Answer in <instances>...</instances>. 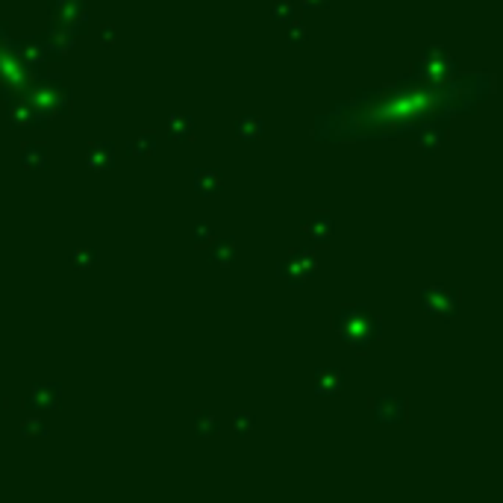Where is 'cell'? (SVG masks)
<instances>
[{
  "label": "cell",
  "mask_w": 503,
  "mask_h": 503,
  "mask_svg": "<svg viewBox=\"0 0 503 503\" xmlns=\"http://www.w3.org/2000/svg\"><path fill=\"white\" fill-rule=\"evenodd\" d=\"M477 77H468V86H474ZM457 77L444 86L424 88V86H397L389 91H371L359 94L353 103L335 106L330 115H324L315 133L321 138H347V136H400L410 127H418L424 121H436L439 115H447L457 109V101L468 106V112L480 103V94L457 91Z\"/></svg>",
  "instance_id": "1"
},
{
  "label": "cell",
  "mask_w": 503,
  "mask_h": 503,
  "mask_svg": "<svg viewBox=\"0 0 503 503\" xmlns=\"http://www.w3.org/2000/svg\"><path fill=\"white\" fill-rule=\"evenodd\" d=\"M335 330L342 332V339L353 347H368L371 342L380 339L382 324L377 315H371V309L365 306H345L339 318H335Z\"/></svg>",
  "instance_id": "2"
},
{
  "label": "cell",
  "mask_w": 503,
  "mask_h": 503,
  "mask_svg": "<svg viewBox=\"0 0 503 503\" xmlns=\"http://www.w3.org/2000/svg\"><path fill=\"white\" fill-rule=\"evenodd\" d=\"M68 91L59 88V83H44V86H36L30 94H27V106L33 109L36 115V127H44L47 118L56 115V112H65L68 109Z\"/></svg>",
  "instance_id": "3"
},
{
  "label": "cell",
  "mask_w": 503,
  "mask_h": 503,
  "mask_svg": "<svg viewBox=\"0 0 503 503\" xmlns=\"http://www.w3.org/2000/svg\"><path fill=\"white\" fill-rule=\"evenodd\" d=\"M415 74L421 80H430V83H436V86H444L450 83L453 77H457V62H453L442 47H436V51H427L418 62V71Z\"/></svg>",
  "instance_id": "4"
},
{
  "label": "cell",
  "mask_w": 503,
  "mask_h": 503,
  "mask_svg": "<svg viewBox=\"0 0 503 503\" xmlns=\"http://www.w3.org/2000/svg\"><path fill=\"white\" fill-rule=\"evenodd\" d=\"M424 306H427V313H433L439 318H450L459 306V295L453 289H427L424 292Z\"/></svg>",
  "instance_id": "5"
},
{
  "label": "cell",
  "mask_w": 503,
  "mask_h": 503,
  "mask_svg": "<svg viewBox=\"0 0 503 503\" xmlns=\"http://www.w3.org/2000/svg\"><path fill=\"white\" fill-rule=\"evenodd\" d=\"M403 397L397 395H380L374 400V418L377 421H386V424H397L403 421Z\"/></svg>",
  "instance_id": "6"
},
{
  "label": "cell",
  "mask_w": 503,
  "mask_h": 503,
  "mask_svg": "<svg viewBox=\"0 0 503 503\" xmlns=\"http://www.w3.org/2000/svg\"><path fill=\"white\" fill-rule=\"evenodd\" d=\"M313 271H315V259L309 253H295L289 262H283V277L295 285H300Z\"/></svg>",
  "instance_id": "7"
},
{
  "label": "cell",
  "mask_w": 503,
  "mask_h": 503,
  "mask_svg": "<svg viewBox=\"0 0 503 503\" xmlns=\"http://www.w3.org/2000/svg\"><path fill=\"white\" fill-rule=\"evenodd\" d=\"M112 162H115V148L109 145H103V141H94V145H88V151H86V165L91 168V171H103V168H112Z\"/></svg>",
  "instance_id": "8"
},
{
  "label": "cell",
  "mask_w": 503,
  "mask_h": 503,
  "mask_svg": "<svg viewBox=\"0 0 503 503\" xmlns=\"http://www.w3.org/2000/svg\"><path fill=\"white\" fill-rule=\"evenodd\" d=\"M56 403H59V386H36L27 395L30 410H54Z\"/></svg>",
  "instance_id": "9"
},
{
  "label": "cell",
  "mask_w": 503,
  "mask_h": 503,
  "mask_svg": "<svg viewBox=\"0 0 503 503\" xmlns=\"http://www.w3.org/2000/svg\"><path fill=\"white\" fill-rule=\"evenodd\" d=\"M418 141H421V148L427 151V153H433V151H439V145L444 141V127L442 124H427V127H418Z\"/></svg>",
  "instance_id": "10"
},
{
  "label": "cell",
  "mask_w": 503,
  "mask_h": 503,
  "mask_svg": "<svg viewBox=\"0 0 503 503\" xmlns=\"http://www.w3.org/2000/svg\"><path fill=\"white\" fill-rule=\"evenodd\" d=\"M221 174L212 171V168H206V171H198L195 174V188L200 191V195H215V191H221Z\"/></svg>",
  "instance_id": "11"
},
{
  "label": "cell",
  "mask_w": 503,
  "mask_h": 503,
  "mask_svg": "<svg viewBox=\"0 0 503 503\" xmlns=\"http://www.w3.org/2000/svg\"><path fill=\"white\" fill-rule=\"evenodd\" d=\"M342 374L339 371H318V377H315V389L321 392V395H332V392H339L342 389Z\"/></svg>",
  "instance_id": "12"
},
{
  "label": "cell",
  "mask_w": 503,
  "mask_h": 503,
  "mask_svg": "<svg viewBox=\"0 0 503 503\" xmlns=\"http://www.w3.org/2000/svg\"><path fill=\"white\" fill-rule=\"evenodd\" d=\"M265 133V121L259 115H248V118H238V136L242 138H259Z\"/></svg>",
  "instance_id": "13"
},
{
  "label": "cell",
  "mask_w": 503,
  "mask_h": 503,
  "mask_svg": "<svg viewBox=\"0 0 503 503\" xmlns=\"http://www.w3.org/2000/svg\"><path fill=\"white\" fill-rule=\"evenodd\" d=\"M171 127V136L174 138H191V133H195V118L191 115H171V121H168Z\"/></svg>",
  "instance_id": "14"
},
{
  "label": "cell",
  "mask_w": 503,
  "mask_h": 503,
  "mask_svg": "<svg viewBox=\"0 0 503 503\" xmlns=\"http://www.w3.org/2000/svg\"><path fill=\"white\" fill-rule=\"evenodd\" d=\"M9 118H12V124H15V127H36V115H33V109L27 106V101L12 103Z\"/></svg>",
  "instance_id": "15"
},
{
  "label": "cell",
  "mask_w": 503,
  "mask_h": 503,
  "mask_svg": "<svg viewBox=\"0 0 503 503\" xmlns=\"http://www.w3.org/2000/svg\"><path fill=\"white\" fill-rule=\"evenodd\" d=\"M235 256V238H221V242H212V259L227 265Z\"/></svg>",
  "instance_id": "16"
},
{
  "label": "cell",
  "mask_w": 503,
  "mask_h": 503,
  "mask_svg": "<svg viewBox=\"0 0 503 503\" xmlns=\"http://www.w3.org/2000/svg\"><path fill=\"white\" fill-rule=\"evenodd\" d=\"M21 159H24V165H27V168H44L47 165V151L41 145H27Z\"/></svg>",
  "instance_id": "17"
},
{
  "label": "cell",
  "mask_w": 503,
  "mask_h": 503,
  "mask_svg": "<svg viewBox=\"0 0 503 503\" xmlns=\"http://www.w3.org/2000/svg\"><path fill=\"white\" fill-rule=\"evenodd\" d=\"M332 233V221H330V215H318V218L309 224V235L315 238V242H327Z\"/></svg>",
  "instance_id": "18"
},
{
  "label": "cell",
  "mask_w": 503,
  "mask_h": 503,
  "mask_svg": "<svg viewBox=\"0 0 503 503\" xmlns=\"http://www.w3.org/2000/svg\"><path fill=\"white\" fill-rule=\"evenodd\" d=\"M130 151L133 153H153L156 151V136H151V133H141L133 145H130Z\"/></svg>",
  "instance_id": "19"
},
{
  "label": "cell",
  "mask_w": 503,
  "mask_h": 503,
  "mask_svg": "<svg viewBox=\"0 0 503 503\" xmlns=\"http://www.w3.org/2000/svg\"><path fill=\"white\" fill-rule=\"evenodd\" d=\"M195 427H198V433H200V436H215V430H218V421H215V415L203 412V415L195 418Z\"/></svg>",
  "instance_id": "20"
},
{
  "label": "cell",
  "mask_w": 503,
  "mask_h": 503,
  "mask_svg": "<svg viewBox=\"0 0 503 503\" xmlns=\"http://www.w3.org/2000/svg\"><path fill=\"white\" fill-rule=\"evenodd\" d=\"M250 427H253V415H250V412H235V415H233V430H235L238 436L250 433Z\"/></svg>",
  "instance_id": "21"
},
{
  "label": "cell",
  "mask_w": 503,
  "mask_h": 503,
  "mask_svg": "<svg viewBox=\"0 0 503 503\" xmlns=\"http://www.w3.org/2000/svg\"><path fill=\"white\" fill-rule=\"evenodd\" d=\"M274 15H277L280 21H289V18H295V4H292V0H277V9H274Z\"/></svg>",
  "instance_id": "22"
},
{
  "label": "cell",
  "mask_w": 503,
  "mask_h": 503,
  "mask_svg": "<svg viewBox=\"0 0 503 503\" xmlns=\"http://www.w3.org/2000/svg\"><path fill=\"white\" fill-rule=\"evenodd\" d=\"M71 259H74V262H77V265H80V268H88V265H91V262H94V259H98V253H94V250H77V253H74V256H71Z\"/></svg>",
  "instance_id": "23"
},
{
  "label": "cell",
  "mask_w": 503,
  "mask_h": 503,
  "mask_svg": "<svg viewBox=\"0 0 503 503\" xmlns=\"http://www.w3.org/2000/svg\"><path fill=\"white\" fill-rule=\"evenodd\" d=\"M209 238H212L209 227H198V230H195V242H198L200 248H206V245H209Z\"/></svg>",
  "instance_id": "24"
},
{
  "label": "cell",
  "mask_w": 503,
  "mask_h": 503,
  "mask_svg": "<svg viewBox=\"0 0 503 503\" xmlns=\"http://www.w3.org/2000/svg\"><path fill=\"white\" fill-rule=\"evenodd\" d=\"M289 41H295V44H303V41H306V30L300 27V24H295V27H292V33H289Z\"/></svg>",
  "instance_id": "25"
}]
</instances>
